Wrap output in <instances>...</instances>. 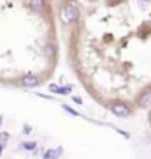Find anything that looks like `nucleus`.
Listing matches in <instances>:
<instances>
[{
    "instance_id": "nucleus-7",
    "label": "nucleus",
    "mask_w": 151,
    "mask_h": 159,
    "mask_svg": "<svg viewBox=\"0 0 151 159\" xmlns=\"http://www.w3.org/2000/svg\"><path fill=\"white\" fill-rule=\"evenodd\" d=\"M30 6H32V7H37V11H40V9L44 7V4H42V2H32Z\"/></svg>"
},
{
    "instance_id": "nucleus-9",
    "label": "nucleus",
    "mask_w": 151,
    "mask_h": 159,
    "mask_svg": "<svg viewBox=\"0 0 151 159\" xmlns=\"http://www.w3.org/2000/svg\"><path fill=\"white\" fill-rule=\"evenodd\" d=\"M9 140V134L7 133H0V142H7Z\"/></svg>"
},
{
    "instance_id": "nucleus-11",
    "label": "nucleus",
    "mask_w": 151,
    "mask_h": 159,
    "mask_svg": "<svg viewBox=\"0 0 151 159\" xmlns=\"http://www.w3.org/2000/svg\"><path fill=\"white\" fill-rule=\"evenodd\" d=\"M0 154H2V145H0Z\"/></svg>"
},
{
    "instance_id": "nucleus-6",
    "label": "nucleus",
    "mask_w": 151,
    "mask_h": 159,
    "mask_svg": "<svg viewBox=\"0 0 151 159\" xmlns=\"http://www.w3.org/2000/svg\"><path fill=\"white\" fill-rule=\"evenodd\" d=\"M21 147H23V148H28V150H34L37 145H35V142H23Z\"/></svg>"
},
{
    "instance_id": "nucleus-2",
    "label": "nucleus",
    "mask_w": 151,
    "mask_h": 159,
    "mask_svg": "<svg viewBox=\"0 0 151 159\" xmlns=\"http://www.w3.org/2000/svg\"><path fill=\"white\" fill-rule=\"evenodd\" d=\"M78 16H79V11H78V7H74V6H67L65 9H63V14H62V18L65 20L67 23H70V21H76L78 20Z\"/></svg>"
},
{
    "instance_id": "nucleus-1",
    "label": "nucleus",
    "mask_w": 151,
    "mask_h": 159,
    "mask_svg": "<svg viewBox=\"0 0 151 159\" xmlns=\"http://www.w3.org/2000/svg\"><path fill=\"white\" fill-rule=\"evenodd\" d=\"M111 111L116 115V117H128L132 110H130L128 104L118 101V102H112V104H111Z\"/></svg>"
},
{
    "instance_id": "nucleus-3",
    "label": "nucleus",
    "mask_w": 151,
    "mask_h": 159,
    "mask_svg": "<svg viewBox=\"0 0 151 159\" xmlns=\"http://www.w3.org/2000/svg\"><path fill=\"white\" fill-rule=\"evenodd\" d=\"M37 83H39V80H37L35 74H27V76H23V80H21L23 87H35Z\"/></svg>"
},
{
    "instance_id": "nucleus-4",
    "label": "nucleus",
    "mask_w": 151,
    "mask_h": 159,
    "mask_svg": "<svg viewBox=\"0 0 151 159\" xmlns=\"http://www.w3.org/2000/svg\"><path fill=\"white\" fill-rule=\"evenodd\" d=\"M49 89H51V90H53V92H58V94H69V92H70V87H63V89H62V87L51 85Z\"/></svg>"
},
{
    "instance_id": "nucleus-8",
    "label": "nucleus",
    "mask_w": 151,
    "mask_h": 159,
    "mask_svg": "<svg viewBox=\"0 0 151 159\" xmlns=\"http://www.w3.org/2000/svg\"><path fill=\"white\" fill-rule=\"evenodd\" d=\"M62 108H63V110H65V111H69V113H70V115H76V117H78V113H76V111H74V110H70V108H69L67 104H63Z\"/></svg>"
},
{
    "instance_id": "nucleus-10",
    "label": "nucleus",
    "mask_w": 151,
    "mask_h": 159,
    "mask_svg": "<svg viewBox=\"0 0 151 159\" xmlns=\"http://www.w3.org/2000/svg\"><path fill=\"white\" fill-rule=\"evenodd\" d=\"M44 159H53V152H44Z\"/></svg>"
},
{
    "instance_id": "nucleus-5",
    "label": "nucleus",
    "mask_w": 151,
    "mask_h": 159,
    "mask_svg": "<svg viewBox=\"0 0 151 159\" xmlns=\"http://www.w3.org/2000/svg\"><path fill=\"white\" fill-rule=\"evenodd\" d=\"M149 101H151V92H148V94H144V96L139 99V104L141 106H144L146 102H149Z\"/></svg>"
},
{
    "instance_id": "nucleus-12",
    "label": "nucleus",
    "mask_w": 151,
    "mask_h": 159,
    "mask_svg": "<svg viewBox=\"0 0 151 159\" xmlns=\"http://www.w3.org/2000/svg\"><path fill=\"white\" fill-rule=\"evenodd\" d=\"M149 119H151V111H149Z\"/></svg>"
}]
</instances>
